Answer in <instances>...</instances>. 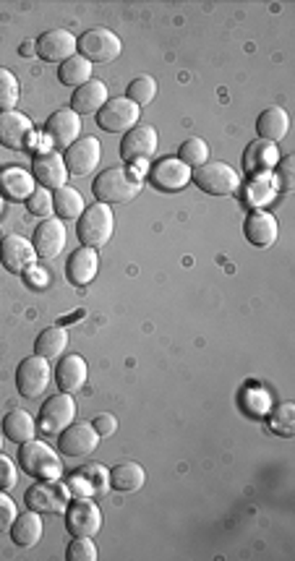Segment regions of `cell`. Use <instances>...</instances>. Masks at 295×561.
<instances>
[{
    "label": "cell",
    "instance_id": "6da1fadb",
    "mask_svg": "<svg viewBox=\"0 0 295 561\" xmlns=\"http://www.w3.org/2000/svg\"><path fill=\"white\" fill-rule=\"evenodd\" d=\"M94 199H100V204H126V201L136 199L142 194V181H136L129 170L123 167H108L102 170L92 183Z\"/></svg>",
    "mask_w": 295,
    "mask_h": 561
},
{
    "label": "cell",
    "instance_id": "7a4b0ae2",
    "mask_svg": "<svg viewBox=\"0 0 295 561\" xmlns=\"http://www.w3.org/2000/svg\"><path fill=\"white\" fill-rule=\"evenodd\" d=\"M19 462L21 471L32 475V478H39V481H58L63 475L60 457L45 441H37V439L21 444Z\"/></svg>",
    "mask_w": 295,
    "mask_h": 561
},
{
    "label": "cell",
    "instance_id": "3957f363",
    "mask_svg": "<svg viewBox=\"0 0 295 561\" xmlns=\"http://www.w3.org/2000/svg\"><path fill=\"white\" fill-rule=\"evenodd\" d=\"M112 228H115V217H112L111 206L97 201L92 206H87L84 215L79 217L76 233H79L81 246L100 249V246H105L112 238Z\"/></svg>",
    "mask_w": 295,
    "mask_h": 561
},
{
    "label": "cell",
    "instance_id": "277c9868",
    "mask_svg": "<svg viewBox=\"0 0 295 561\" xmlns=\"http://www.w3.org/2000/svg\"><path fill=\"white\" fill-rule=\"evenodd\" d=\"M191 181L209 196H230V194L238 191L240 185L238 173L227 163H220V160H209L202 167H196L191 173Z\"/></svg>",
    "mask_w": 295,
    "mask_h": 561
},
{
    "label": "cell",
    "instance_id": "5b68a950",
    "mask_svg": "<svg viewBox=\"0 0 295 561\" xmlns=\"http://www.w3.org/2000/svg\"><path fill=\"white\" fill-rule=\"evenodd\" d=\"M76 50L81 53V58H87L90 63H111L115 60L123 45L115 32L105 29V26H94V29H87L84 35L76 39Z\"/></svg>",
    "mask_w": 295,
    "mask_h": 561
},
{
    "label": "cell",
    "instance_id": "8992f818",
    "mask_svg": "<svg viewBox=\"0 0 295 561\" xmlns=\"http://www.w3.org/2000/svg\"><path fill=\"white\" fill-rule=\"evenodd\" d=\"M68 486L58 481H39L26 491V507L37 514H63L68 507Z\"/></svg>",
    "mask_w": 295,
    "mask_h": 561
},
{
    "label": "cell",
    "instance_id": "52a82bcc",
    "mask_svg": "<svg viewBox=\"0 0 295 561\" xmlns=\"http://www.w3.org/2000/svg\"><path fill=\"white\" fill-rule=\"evenodd\" d=\"M139 105H133L129 97H112L97 112V123L108 133H129L139 123Z\"/></svg>",
    "mask_w": 295,
    "mask_h": 561
},
{
    "label": "cell",
    "instance_id": "ba28073f",
    "mask_svg": "<svg viewBox=\"0 0 295 561\" xmlns=\"http://www.w3.org/2000/svg\"><path fill=\"white\" fill-rule=\"evenodd\" d=\"M76 418V402L68 392H58L39 410V431L45 434H58L63 429H68Z\"/></svg>",
    "mask_w": 295,
    "mask_h": 561
},
{
    "label": "cell",
    "instance_id": "9c48e42d",
    "mask_svg": "<svg viewBox=\"0 0 295 561\" xmlns=\"http://www.w3.org/2000/svg\"><path fill=\"white\" fill-rule=\"evenodd\" d=\"M50 384V365L45 358L32 355V358H24L19 363V371H16V386L26 399H37L45 395Z\"/></svg>",
    "mask_w": 295,
    "mask_h": 561
},
{
    "label": "cell",
    "instance_id": "30bf717a",
    "mask_svg": "<svg viewBox=\"0 0 295 561\" xmlns=\"http://www.w3.org/2000/svg\"><path fill=\"white\" fill-rule=\"evenodd\" d=\"M100 157H102V146L94 136H79L74 144L66 149V170L71 175H90L94 167L100 164Z\"/></svg>",
    "mask_w": 295,
    "mask_h": 561
},
{
    "label": "cell",
    "instance_id": "8fae6325",
    "mask_svg": "<svg viewBox=\"0 0 295 561\" xmlns=\"http://www.w3.org/2000/svg\"><path fill=\"white\" fill-rule=\"evenodd\" d=\"M66 527H68L71 535L92 538L102 527V512H100V507L94 502H90V496L76 499L74 504L66 507Z\"/></svg>",
    "mask_w": 295,
    "mask_h": 561
},
{
    "label": "cell",
    "instance_id": "7c38bea8",
    "mask_svg": "<svg viewBox=\"0 0 295 561\" xmlns=\"http://www.w3.org/2000/svg\"><path fill=\"white\" fill-rule=\"evenodd\" d=\"M37 251L32 240L21 236H5L0 240V261L11 274H26L35 267Z\"/></svg>",
    "mask_w": 295,
    "mask_h": 561
},
{
    "label": "cell",
    "instance_id": "4fadbf2b",
    "mask_svg": "<svg viewBox=\"0 0 295 561\" xmlns=\"http://www.w3.org/2000/svg\"><path fill=\"white\" fill-rule=\"evenodd\" d=\"M157 146H160V139H157V131H154V128L136 126L131 128L129 133L123 136V142H121V157L129 164L144 163V160L157 154Z\"/></svg>",
    "mask_w": 295,
    "mask_h": 561
},
{
    "label": "cell",
    "instance_id": "5bb4252c",
    "mask_svg": "<svg viewBox=\"0 0 295 561\" xmlns=\"http://www.w3.org/2000/svg\"><path fill=\"white\" fill-rule=\"evenodd\" d=\"M149 181H152L154 188L167 191V194L170 191H181V188H185L191 183V167L181 163L178 157H165V160L152 164Z\"/></svg>",
    "mask_w": 295,
    "mask_h": 561
},
{
    "label": "cell",
    "instance_id": "9a60e30c",
    "mask_svg": "<svg viewBox=\"0 0 295 561\" xmlns=\"http://www.w3.org/2000/svg\"><path fill=\"white\" fill-rule=\"evenodd\" d=\"M97 444H100V434L94 431L92 423H71L58 439V450L66 457H84L94 452Z\"/></svg>",
    "mask_w": 295,
    "mask_h": 561
},
{
    "label": "cell",
    "instance_id": "2e32d148",
    "mask_svg": "<svg viewBox=\"0 0 295 561\" xmlns=\"http://www.w3.org/2000/svg\"><path fill=\"white\" fill-rule=\"evenodd\" d=\"M47 139L60 149H68L81 136V115H76L71 108H63L53 112L45 123Z\"/></svg>",
    "mask_w": 295,
    "mask_h": 561
},
{
    "label": "cell",
    "instance_id": "e0dca14e",
    "mask_svg": "<svg viewBox=\"0 0 295 561\" xmlns=\"http://www.w3.org/2000/svg\"><path fill=\"white\" fill-rule=\"evenodd\" d=\"M29 136H32V121L24 112L19 110L0 112V144L5 149H14V152L26 149Z\"/></svg>",
    "mask_w": 295,
    "mask_h": 561
},
{
    "label": "cell",
    "instance_id": "ac0fdd59",
    "mask_svg": "<svg viewBox=\"0 0 295 561\" xmlns=\"http://www.w3.org/2000/svg\"><path fill=\"white\" fill-rule=\"evenodd\" d=\"M32 246L42 259H56L66 249V222L63 219H42L35 230Z\"/></svg>",
    "mask_w": 295,
    "mask_h": 561
},
{
    "label": "cell",
    "instance_id": "d6986e66",
    "mask_svg": "<svg viewBox=\"0 0 295 561\" xmlns=\"http://www.w3.org/2000/svg\"><path fill=\"white\" fill-rule=\"evenodd\" d=\"M32 178L42 183V188L47 191H56L60 185H66V178H68V170H66V163L58 152H42L32 160Z\"/></svg>",
    "mask_w": 295,
    "mask_h": 561
},
{
    "label": "cell",
    "instance_id": "ffe728a7",
    "mask_svg": "<svg viewBox=\"0 0 295 561\" xmlns=\"http://www.w3.org/2000/svg\"><path fill=\"white\" fill-rule=\"evenodd\" d=\"M68 491H74L79 496H94V493H108V486H111V472L105 471L102 465L97 462H90L84 468L68 478Z\"/></svg>",
    "mask_w": 295,
    "mask_h": 561
},
{
    "label": "cell",
    "instance_id": "44dd1931",
    "mask_svg": "<svg viewBox=\"0 0 295 561\" xmlns=\"http://www.w3.org/2000/svg\"><path fill=\"white\" fill-rule=\"evenodd\" d=\"M37 55L42 60H50V63H63V60L76 55V37L71 32H66V29L45 32L37 39Z\"/></svg>",
    "mask_w": 295,
    "mask_h": 561
},
{
    "label": "cell",
    "instance_id": "7402d4cb",
    "mask_svg": "<svg viewBox=\"0 0 295 561\" xmlns=\"http://www.w3.org/2000/svg\"><path fill=\"white\" fill-rule=\"evenodd\" d=\"M279 149L272 142H264V139H257L251 144L246 146L243 152V167L248 175H264L269 170H275L277 163H279Z\"/></svg>",
    "mask_w": 295,
    "mask_h": 561
},
{
    "label": "cell",
    "instance_id": "603a6c76",
    "mask_svg": "<svg viewBox=\"0 0 295 561\" xmlns=\"http://www.w3.org/2000/svg\"><path fill=\"white\" fill-rule=\"evenodd\" d=\"M243 236H246V240H248L251 246L267 249V246H272L277 236H279V225H277V219L272 217V215L254 209V212L246 217V222H243Z\"/></svg>",
    "mask_w": 295,
    "mask_h": 561
},
{
    "label": "cell",
    "instance_id": "cb8c5ba5",
    "mask_svg": "<svg viewBox=\"0 0 295 561\" xmlns=\"http://www.w3.org/2000/svg\"><path fill=\"white\" fill-rule=\"evenodd\" d=\"M108 102V87L100 79H90L87 84H81L71 97V110L76 115H97L102 105Z\"/></svg>",
    "mask_w": 295,
    "mask_h": 561
},
{
    "label": "cell",
    "instance_id": "d4e9b609",
    "mask_svg": "<svg viewBox=\"0 0 295 561\" xmlns=\"http://www.w3.org/2000/svg\"><path fill=\"white\" fill-rule=\"evenodd\" d=\"M35 194V178L21 170V167H8L0 173V196L8 201H26Z\"/></svg>",
    "mask_w": 295,
    "mask_h": 561
},
{
    "label": "cell",
    "instance_id": "484cf974",
    "mask_svg": "<svg viewBox=\"0 0 295 561\" xmlns=\"http://www.w3.org/2000/svg\"><path fill=\"white\" fill-rule=\"evenodd\" d=\"M97 267H100L97 251L90 249V246H81L68 259V270L66 272H68V280L74 282L76 288H84V285H90L97 277Z\"/></svg>",
    "mask_w": 295,
    "mask_h": 561
},
{
    "label": "cell",
    "instance_id": "4316f807",
    "mask_svg": "<svg viewBox=\"0 0 295 561\" xmlns=\"http://www.w3.org/2000/svg\"><path fill=\"white\" fill-rule=\"evenodd\" d=\"M45 533V525H42V514L37 512H24V514H16L14 525H11V541L19 545V548H35L39 544Z\"/></svg>",
    "mask_w": 295,
    "mask_h": 561
},
{
    "label": "cell",
    "instance_id": "83f0119b",
    "mask_svg": "<svg viewBox=\"0 0 295 561\" xmlns=\"http://www.w3.org/2000/svg\"><path fill=\"white\" fill-rule=\"evenodd\" d=\"M290 131V115L282 108H267L257 121V133L264 142H282Z\"/></svg>",
    "mask_w": 295,
    "mask_h": 561
},
{
    "label": "cell",
    "instance_id": "f1b7e54d",
    "mask_svg": "<svg viewBox=\"0 0 295 561\" xmlns=\"http://www.w3.org/2000/svg\"><path fill=\"white\" fill-rule=\"evenodd\" d=\"M56 381L60 392H79L87 384V361L81 355H66L58 365Z\"/></svg>",
    "mask_w": 295,
    "mask_h": 561
},
{
    "label": "cell",
    "instance_id": "f546056e",
    "mask_svg": "<svg viewBox=\"0 0 295 561\" xmlns=\"http://www.w3.org/2000/svg\"><path fill=\"white\" fill-rule=\"evenodd\" d=\"M147 483V472L139 462H121L111 471V489L118 493H136Z\"/></svg>",
    "mask_w": 295,
    "mask_h": 561
},
{
    "label": "cell",
    "instance_id": "4dcf8cb0",
    "mask_svg": "<svg viewBox=\"0 0 295 561\" xmlns=\"http://www.w3.org/2000/svg\"><path fill=\"white\" fill-rule=\"evenodd\" d=\"M3 436L11 439L14 444H26L37 436V423L26 410H11L3 418Z\"/></svg>",
    "mask_w": 295,
    "mask_h": 561
},
{
    "label": "cell",
    "instance_id": "1f68e13d",
    "mask_svg": "<svg viewBox=\"0 0 295 561\" xmlns=\"http://www.w3.org/2000/svg\"><path fill=\"white\" fill-rule=\"evenodd\" d=\"M87 204L81 199V194L71 188V185H60L53 191V212H56L60 219H79L84 215Z\"/></svg>",
    "mask_w": 295,
    "mask_h": 561
},
{
    "label": "cell",
    "instance_id": "d6a6232c",
    "mask_svg": "<svg viewBox=\"0 0 295 561\" xmlns=\"http://www.w3.org/2000/svg\"><path fill=\"white\" fill-rule=\"evenodd\" d=\"M66 344H68L66 326H50V329H45L37 337L35 353H37L39 358H45V361H53V358H60V355H63Z\"/></svg>",
    "mask_w": 295,
    "mask_h": 561
},
{
    "label": "cell",
    "instance_id": "836d02e7",
    "mask_svg": "<svg viewBox=\"0 0 295 561\" xmlns=\"http://www.w3.org/2000/svg\"><path fill=\"white\" fill-rule=\"evenodd\" d=\"M58 79H60V84L79 90L81 84H87V81L92 79V63H90L87 58H81V55H74V58H68V60L60 63Z\"/></svg>",
    "mask_w": 295,
    "mask_h": 561
},
{
    "label": "cell",
    "instance_id": "e575fe53",
    "mask_svg": "<svg viewBox=\"0 0 295 561\" xmlns=\"http://www.w3.org/2000/svg\"><path fill=\"white\" fill-rule=\"evenodd\" d=\"M178 160L196 170V167H202L204 163H209V144H206L204 139H199V136H191V139H185L181 149H178Z\"/></svg>",
    "mask_w": 295,
    "mask_h": 561
},
{
    "label": "cell",
    "instance_id": "d590c367",
    "mask_svg": "<svg viewBox=\"0 0 295 561\" xmlns=\"http://www.w3.org/2000/svg\"><path fill=\"white\" fill-rule=\"evenodd\" d=\"M277 196V185L267 175H254V181L248 183V188H246V201L251 204V206H267V204H272Z\"/></svg>",
    "mask_w": 295,
    "mask_h": 561
},
{
    "label": "cell",
    "instance_id": "8d00e7d4",
    "mask_svg": "<svg viewBox=\"0 0 295 561\" xmlns=\"http://www.w3.org/2000/svg\"><path fill=\"white\" fill-rule=\"evenodd\" d=\"M269 426H272V431L279 436H285V439H293L295 436V405L293 402H282V405H277L275 410H272V416H269Z\"/></svg>",
    "mask_w": 295,
    "mask_h": 561
},
{
    "label": "cell",
    "instance_id": "74e56055",
    "mask_svg": "<svg viewBox=\"0 0 295 561\" xmlns=\"http://www.w3.org/2000/svg\"><path fill=\"white\" fill-rule=\"evenodd\" d=\"M154 94H157V81L152 79V76H139V79H133L129 84V90H126V97H129L133 105H149L152 100H154Z\"/></svg>",
    "mask_w": 295,
    "mask_h": 561
},
{
    "label": "cell",
    "instance_id": "f35d334b",
    "mask_svg": "<svg viewBox=\"0 0 295 561\" xmlns=\"http://www.w3.org/2000/svg\"><path fill=\"white\" fill-rule=\"evenodd\" d=\"M19 102V81L8 69H0V112L14 110Z\"/></svg>",
    "mask_w": 295,
    "mask_h": 561
},
{
    "label": "cell",
    "instance_id": "ab89813d",
    "mask_svg": "<svg viewBox=\"0 0 295 561\" xmlns=\"http://www.w3.org/2000/svg\"><path fill=\"white\" fill-rule=\"evenodd\" d=\"M26 209H29V215H35V217H50V215H53V191L35 188V194L26 199Z\"/></svg>",
    "mask_w": 295,
    "mask_h": 561
},
{
    "label": "cell",
    "instance_id": "60d3db41",
    "mask_svg": "<svg viewBox=\"0 0 295 561\" xmlns=\"http://www.w3.org/2000/svg\"><path fill=\"white\" fill-rule=\"evenodd\" d=\"M66 556L71 561H94L97 559V545L87 535H74V541L68 544V554Z\"/></svg>",
    "mask_w": 295,
    "mask_h": 561
},
{
    "label": "cell",
    "instance_id": "b9f144b4",
    "mask_svg": "<svg viewBox=\"0 0 295 561\" xmlns=\"http://www.w3.org/2000/svg\"><path fill=\"white\" fill-rule=\"evenodd\" d=\"M277 183H279V188L282 191H293L295 188V163L293 157H279V163H277Z\"/></svg>",
    "mask_w": 295,
    "mask_h": 561
},
{
    "label": "cell",
    "instance_id": "7bdbcfd3",
    "mask_svg": "<svg viewBox=\"0 0 295 561\" xmlns=\"http://www.w3.org/2000/svg\"><path fill=\"white\" fill-rule=\"evenodd\" d=\"M14 520H16V504H14V499L5 491H0V533L11 530Z\"/></svg>",
    "mask_w": 295,
    "mask_h": 561
},
{
    "label": "cell",
    "instance_id": "ee69618b",
    "mask_svg": "<svg viewBox=\"0 0 295 561\" xmlns=\"http://www.w3.org/2000/svg\"><path fill=\"white\" fill-rule=\"evenodd\" d=\"M16 486V471H14V462L0 454V491H8Z\"/></svg>",
    "mask_w": 295,
    "mask_h": 561
},
{
    "label": "cell",
    "instance_id": "f6af8a7d",
    "mask_svg": "<svg viewBox=\"0 0 295 561\" xmlns=\"http://www.w3.org/2000/svg\"><path fill=\"white\" fill-rule=\"evenodd\" d=\"M92 426L100 436H112L118 431V420H115V416H111V413H100V416L92 420Z\"/></svg>",
    "mask_w": 295,
    "mask_h": 561
},
{
    "label": "cell",
    "instance_id": "bcb514c9",
    "mask_svg": "<svg viewBox=\"0 0 295 561\" xmlns=\"http://www.w3.org/2000/svg\"><path fill=\"white\" fill-rule=\"evenodd\" d=\"M0 444H3V434H0Z\"/></svg>",
    "mask_w": 295,
    "mask_h": 561
}]
</instances>
